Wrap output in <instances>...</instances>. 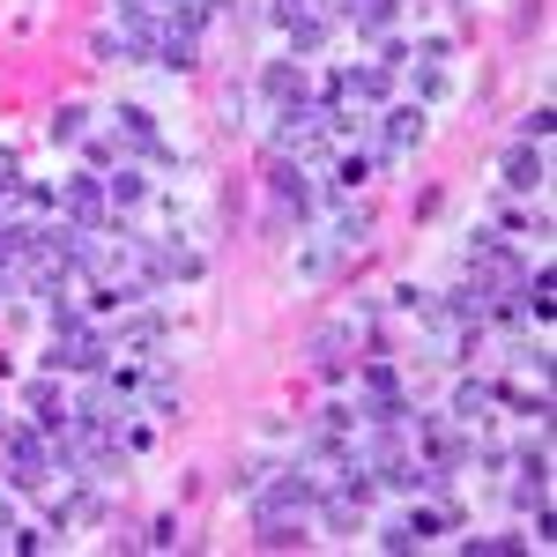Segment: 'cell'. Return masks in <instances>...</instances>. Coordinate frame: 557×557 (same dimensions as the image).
I'll return each instance as SVG.
<instances>
[{"mask_svg":"<svg viewBox=\"0 0 557 557\" xmlns=\"http://www.w3.org/2000/svg\"><path fill=\"white\" fill-rule=\"evenodd\" d=\"M201 15H209L201 0H178L172 15L157 23V45H149V60H157V67H172V75H186V67L201 60Z\"/></svg>","mask_w":557,"mask_h":557,"instance_id":"obj_1","label":"cell"},{"mask_svg":"<svg viewBox=\"0 0 557 557\" xmlns=\"http://www.w3.org/2000/svg\"><path fill=\"white\" fill-rule=\"evenodd\" d=\"M506 194H535V186H543V178H550V164H543V141H513V149H506Z\"/></svg>","mask_w":557,"mask_h":557,"instance_id":"obj_8","label":"cell"},{"mask_svg":"<svg viewBox=\"0 0 557 557\" xmlns=\"http://www.w3.org/2000/svg\"><path fill=\"white\" fill-rule=\"evenodd\" d=\"M141 409L149 417H178V380L164 364H149V380H141Z\"/></svg>","mask_w":557,"mask_h":557,"instance_id":"obj_12","label":"cell"},{"mask_svg":"<svg viewBox=\"0 0 557 557\" xmlns=\"http://www.w3.org/2000/svg\"><path fill=\"white\" fill-rule=\"evenodd\" d=\"M491 401H498V386H491V380H461V386H454V417H461V424H483Z\"/></svg>","mask_w":557,"mask_h":557,"instance_id":"obj_14","label":"cell"},{"mask_svg":"<svg viewBox=\"0 0 557 557\" xmlns=\"http://www.w3.org/2000/svg\"><path fill=\"white\" fill-rule=\"evenodd\" d=\"M349 349H357V320H343V327H320V335L305 343V364H312L320 380H349Z\"/></svg>","mask_w":557,"mask_h":557,"instance_id":"obj_4","label":"cell"},{"mask_svg":"<svg viewBox=\"0 0 557 557\" xmlns=\"http://www.w3.org/2000/svg\"><path fill=\"white\" fill-rule=\"evenodd\" d=\"M83 127H89L83 104H60V112H52V141H83Z\"/></svg>","mask_w":557,"mask_h":557,"instance_id":"obj_18","label":"cell"},{"mask_svg":"<svg viewBox=\"0 0 557 557\" xmlns=\"http://www.w3.org/2000/svg\"><path fill=\"white\" fill-rule=\"evenodd\" d=\"M380 550H417V543H409V528H401V520H386V528H380Z\"/></svg>","mask_w":557,"mask_h":557,"instance_id":"obj_21","label":"cell"},{"mask_svg":"<svg viewBox=\"0 0 557 557\" xmlns=\"http://www.w3.org/2000/svg\"><path fill=\"white\" fill-rule=\"evenodd\" d=\"M0 454H8V483H45V475H60V454H52V438L38 424H15L0 438Z\"/></svg>","mask_w":557,"mask_h":557,"instance_id":"obj_2","label":"cell"},{"mask_svg":"<svg viewBox=\"0 0 557 557\" xmlns=\"http://www.w3.org/2000/svg\"><path fill=\"white\" fill-rule=\"evenodd\" d=\"M120 349L127 357H157L164 349V312H134L127 327H120Z\"/></svg>","mask_w":557,"mask_h":557,"instance_id":"obj_10","label":"cell"},{"mask_svg":"<svg viewBox=\"0 0 557 557\" xmlns=\"http://www.w3.org/2000/svg\"><path fill=\"white\" fill-rule=\"evenodd\" d=\"M550 127H557V112H550V104H535V112L520 120V141H550Z\"/></svg>","mask_w":557,"mask_h":557,"instance_id":"obj_19","label":"cell"},{"mask_svg":"<svg viewBox=\"0 0 557 557\" xmlns=\"http://www.w3.org/2000/svg\"><path fill=\"white\" fill-rule=\"evenodd\" d=\"M141 543H149V550H172V543H178V520H172V513L149 520V535H141Z\"/></svg>","mask_w":557,"mask_h":557,"instance_id":"obj_20","label":"cell"},{"mask_svg":"<svg viewBox=\"0 0 557 557\" xmlns=\"http://www.w3.org/2000/svg\"><path fill=\"white\" fill-rule=\"evenodd\" d=\"M8 431H15V424H8V417H0V438H8Z\"/></svg>","mask_w":557,"mask_h":557,"instance_id":"obj_23","label":"cell"},{"mask_svg":"<svg viewBox=\"0 0 557 557\" xmlns=\"http://www.w3.org/2000/svg\"><path fill=\"white\" fill-rule=\"evenodd\" d=\"M104 357H112V343H104V335H89V327H60V343H52V357H45V364H52V372H104Z\"/></svg>","mask_w":557,"mask_h":557,"instance_id":"obj_3","label":"cell"},{"mask_svg":"<svg viewBox=\"0 0 557 557\" xmlns=\"http://www.w3.org/2000/svg\"><path fill=\"white\" fill-rule=\"evenodd\" d=\"M454 8H469V0H454Z\"/></svg>","mask_w":557,"mask_h":557,"instance_id":"obj_24","label":"cell"},{"mask_svg":"<svg viewBox=\"0 0 557 557\" xmlns=\"http://www.w3.org/2000/svg\"><path fill=\"white\" fill-rule=\"evenodd\" d=\"M417 141H424V104H394L380 120V164H401Z\"/></svg>","mask_w":557,"mask_h":557,"instance_id":"obj_7","label":"cell"},{"mask_svg":"<svg viewBox=\"0 0 557 557\" xmlns=\"http://www.w3.org/2000/svg\"><path fill=\"white\" fill-rule=\"evenodd\" d=\"M372 238V209L357 201V209H343V223H335V246H364Z\"/></svg>","mask_w":557,"mask_h":557,"instance_id":"obj_16","label":"cell"},{"mask_svg":"<svg viewBox=\"0 0 557 557\" xmlns=\"http://www.w3.org/2000/svg\"><path fill=\"white\" fill-rule=\"evenodd\" d=\"M8 535H15V520H8V506H0V543H8Z\"/></svg>","mask_w":557,"mask_h":557,"instance_id":"obj_22","label":"cell"},{"mask_svg":"<svg viewBox=\"0 0 557 557\" xmlns=\"http://www.w3.org/2000/svg\"><path fill=\"white\" fill-rule=\"evenodd\" d=\"M343 15L357 23V38H386V30H394V15H401V0H349Z\"/></svg>","mask_w":557,"mask_h":557,"instance_id":"obj_11","label":"cell"},{"mask_svg":"<svg viewBox=\"0 0 557 557\" xmlns=\"http://www.w3.org/2000/svg\"><path fill=\"white\" fill-rule=\"evenodd\" d=\"M260 89H268V97H275V112H283V104H305V97H312V75H305V60H268Z\"/></svg>","mask_w":557,"mask_h":557,"instance_id":"obj_9","label":"cell"},{"mask_svg":"<svg viewBox=\"0 0 557 557\" xmlns=\"http://www.w3.org/2000/svg\"><path fill=\"white\" fill-rule=\"evenodd\" d=\"M357 178H372V157H364V149H343V157H335V194H349Z\"/></svg>","mask_w":557,"mask_h":557,"instance_id":"obj_17","label":"cell"},{"mask_svg":"<svg viewBox=\"0 0 557 557\" xmlns=\"http://www.w3.org/2000/svg\"><path fill=\"white\" fill-rule=\"evenodd\" d=\"M120 134H127L141 157H164V141H157V120H149L141 104H120Z\"/></svg>","mask_w":557,"mask_h":557,"instance_id":"obj_13","label":"cell"},{"mask_svg":"<svg viewBox=\"0 0 557 557\" xmlns=\"http://www.w3.org/2000/svg\"><path fill=\"white\" fill-rule=\"evenodd\" d=\"M141 194H149V178H141V172H127V164H120V172L104 178V201H112V209H134Z\"/></svg>","mask_w":557,"mask_h":557,"instance_id":"obj_15","label":"cell"},{"mask_svg":"<svg viewBox=\"0 0 557 557\" xmlns=\"http://www.w3.org/2000/svg\"><path fill=\"white\" fill-rule=\"evenodd\" d=\"M268 186H275V209H290L298 223L312 215V178H305L298 157H275V149H268Z\"/></svg>","mask_w":557,"mask_h":557,"instance_id":"obj_6","label":"cell"},{"mask_svg":"<svg viewBox=\"0 0 557 557\" xmlns=\"http://www.w3.org/2000/svg\"><path fill=\"white\" fill-rule=\"evenodd\" d=\"M60 215H67L75 231H112V223H104V178L97 172L67 178V186H60Z\"/></svg>","mask_w":557,"mask_h":557,"instance_id":"obj_5","label":"cell"}]
</instances>
